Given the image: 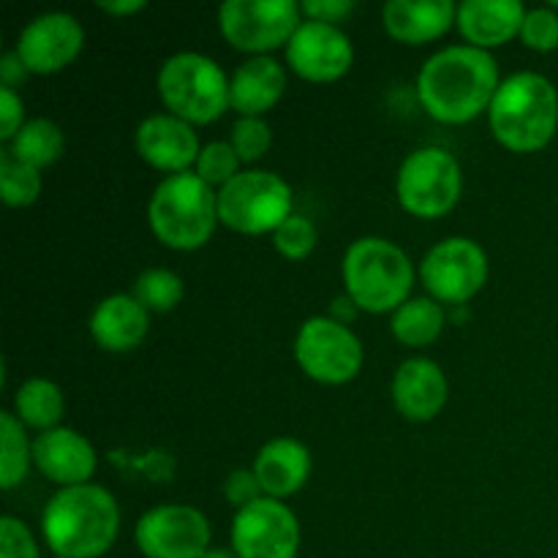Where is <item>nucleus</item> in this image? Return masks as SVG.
Here are the masks:
<instances>
[{"label":"nucleus","instance_id":"obj_18","mask_svg":"<svg viewBox=\"0 0 558 558\" xmlns=\"http://www.w3.org/2000/svg\"><path fill=\"white\" fill-rule=\"evenodd\" d=\"M450 385L439 363L428 357H412L398 365L392 376V401L398 412L412 423H428L445 409Z\"/></svg>","mask_w":558,"mask_h":558},{"label":"nucleus","instance_id":"obj_4","mask_svg":"<svg viewBox=\"0 0 558 558\" xmlns=\"http://www.w3.org/2000/svg\"><path fill=\"white\" fill-rule=\"evenodd\" d=\"M343 287L368 314H396L412 294L414 267L407 251L385 238H360L343 254Z\"/></svg>","mask_w":558,"mask_h":558},{"label":"nucleus","instance_id":"obj_34","mask_svg":"<svg viewBox=\"0 0 558 558\" xmlns=\"http://www.w3.org/2000/svg\"><path fill=\"white\" fill-rule=\"evenodd\" d=\"M0 558H38L36 539L20 518H0Z\"/></svg>","mask_w":558,"mask_h":558},{"label":"nucleus","instance_id":"obj_20","mask_svg":"<svg viewBox=\"0 0 558 558\" xmlns=\"http://www.w3.org/2000/svg\"><path fill=\"white\" fill-rule=\"evenodd\" d=\"M254 474L267 499L283 501L294 496L311 477V452L303 441L278 436L262 445L254 458Z\"/></svg>","mask_w":558,"mask_h":558},{"label":"nucleus","instance_id":"obj_31","mask_svg":"<svg viewBox=\"0 0 558 558\" xmlns=\"http://www.w3.org/2000/svg\"><path fill=\"white\" fill-rule=\"evenodd\" d=\"M240 156L234 153V147L229 142H210V145L202 147L199 158H196L194 172L205 180L210 189L221 191L223 185L232 183L240 174Z\"/></svg>","mask_w":558,"mask_h":558},{"label":"nucleus","instance_id":"obj_21","mask_svg":"<svg viewBox=\"0 0 558 558\" xmlns=\"http://www.w3.org/2000/svg\"><path fill=\"white\" fill-rule=\"evenodd\" d=\"M287 93V71L270 54L248 58L229 80V104L240 118H262Z\"/></svg>","mask_w":558,"mask_h":558},{"label":"nucleus","instance_id":"obj_36","mask_svg":"<svg viewBox=\"0 0 558 558\" xmlns=\"http://www.w3.org/2000/svg\"><path fill=\"white\" fill-rule=\"evenodd\" d=\"M25 125V104L16 96V90L0 85V140L9 145L20 129Z\"/></svg>","mask_w":558,"mask_h":558},{"label":"nucleus","instance_id":"obj_14","mask_svg":"<svg viewBox=\"0 0 558 558\" xmlns=\"http://www.w3.org/2000/svg\"><path fill=\"white\" fill-rule=\"evenodd\" d=\"M287 63L305 82H336L352 69L354 47L338 25L303 20L287 44Z\"/></svg>","mask_w":558,"mask_h":558},{"label":"nucleus","instance_id":"obj_23","mask_svg":"<svg viewBox=\"0 0 558 558\" xmlns=\"http://www.w3.org/2000/svg\"><path fill=\"white\" fill-rule=\"evenodd\" d=\"M150 330V314L134 294H109L90 316V336L101 349L114 354L134 352Z\"/></svg>","mask_w":558,"mask_h":558},{"label":"nucleus","instance_id":"obj_17","mask_svg":"<svg viewBox=\"0 0 558 558\" xmlns=\"http://www.w3.org/2000/svg\"><path fill=\"white\" fill-rule=\"evenodd\" d=\"M96 450L74 428H54L38 434L33 441V466L60 488L87 485L96 472Z\"/></svg>","mask_w":558,"mask_h":558},{"label":"nucleus","instance_id":"obj_38","mask_svg":"<svg viewBox=\"0 0 558 558\" xmlns=\"http://www.w3.org/2000/svg\"><path fill=\"white\" fill-rule=\"evenodd\" d=\"M31 76V69L25 65V60L14 52H5L3 58H0V85L3 87H11L14 90L16 85H22V82Z\"/></svg>","mask_w":558,"mask_h":558},{"label":"nucleus","instance_id":"obj_9","mask_svg":"<svg viewBox=\"0 0 558 558\" xmlns=\"http://www.w3.org/2000/svg\"><path fill=\"white\" fill-rule=\"evenodd\" d=\"M303 22L294 0H227L218 9V27L223 38L251 58L287 47Z\"/></svg>","mask_w":558,"mask_h":558},{"label":"nucleus","instance_id":"obj_11","mask_svg":"<svg viewBox=\"0 0 558 558\" xmlns=\"http://www.w3.org/2000/svg\"><path fill=\"white\" fill-rule=\"evenodd\" d=\"M420 278L436 303H469L488 281V256L474 240L447 238L423 256Z\"/></svg>","mask_w":558,"mask_h":558},{"label":"nucleus","instance_id":"obj_40","mask_svg":"<svg viewBox=\"0 0 558 558\" xmlns=\"http://www.w3.org/2000/svg\"><path fill=\"white\" fill-rule=\"evenodd\" d=\"M202 558H240V556L234 554V550H227V548H210Z\"/></svg>","mask_w":558,"mask_h":558},{"label":"nucleus","instance_id":"obj_32","mask_svg":"<svg viewBox=\"0 0 558 558\" xmlns=\"http://www.w3.org/2000/svg\"><path fill=\"white\" fill-rule=\"evenodd\" d=\"M229 145L234 147L240 161L254 163L259 161V158H265L267 150H270L272 131L270 125L265 123V118H238V123L232 125Z\"/></svg>","mask_w":558,"mask_h":558},{"label":"nucleus","instance_id":"obj_26","mask_svg":"<svg viewBox=\"0 0 558 558\" xmlns=\"http://www.w3.org/2000/svg\"><path fill=\"white\" fill-rule=\"evenodd\" d=\"M5 147H9L20 161L31 163V167L36 169H44L52 167V163L63 156L65 136L63 129H60L54 120L36 118L27 120L20 129V134H16Z\"/></svg>","mask_w":558,"mask_h":558},{"label":"nucleus","instance_id":"obj_16","mask_svg":"<svg viewBox=\"0 0 558 558\" xmlns=\"http://www.w3.org/2000/svg\"><path fill=\"white\" fill-rule=\"evenodd\" d=\"M136 150H140L142 161L150 163L153 169L180 174L191 172V167H196L202 145L194 125L174 118V114L161 112L150 114L140 123V129H136Z\"/></svg>","mask_w":558,"mask_h":558},{"label":"nucleus","instance_id":"obj_6","mask_svg":"<svg viewBox=\"0 0 558 558\" xmlns=\"http://www.w3.org/2000/svg\"><path fill=\"white\" fill-rule=\"evenodd\" d=\"M158 96L169 114L191 125H207L232 109L227 74L216 60L199 52H178L163 60Z\"/></svg>","mask_w":558,"mask_h":558},{"label":"nucleus","instance_id":"obj_1","mask_svg":"<svg viewBox=\"0 0 558 558\" xmlns=\"http://www.w3.org/2000/svg\"><path fill=\"white\" fill-rule=\"evenodd\" d=\"M494 54L477 47H447L425 60L417 96L425 112L447 125H461L488 112L499 90Z\"/></svg>","mask_w":558,"mask_h":558},{"label":"nucleus","instance_id":"obj_28","mask_svg":"<svg viewBox=\"0 0 558 558\" xmlns=\"http://www.w3.org/2000/svg\"><path fill=\"white\" fill-rule=\"evenodd\" d=\"M183 278L172 270H163V267L145 270L134 281V289H131L134 300L147 314H169V311H174L183 300Z\"/></svg>","mask_w":558,"mask_h":558},{"label":"nucleus","instance_id":"obj_41","mask_svg":"<svg viewBox=\"0 0 558 558\" xmlns=\"http://www.w3.org/2000/svg\"><path fill=\"white\" fill-rule=\"evenodd\" d=\"M54 558H60V556H54Z\"/></svg>","mask_w":558,"mask_h":558},{"label":"nucleus","instance_id":"obj_33","mask_svg":"<svg viewBox=\"0 0 558 558\" xmlns=\"http://www.w3.org/2000/svg\"><path fill=\"white\" fill-rule=\"evenodd\" d=\"M521 41L534 52H554V49H558V14L550 5L526 11Z\"/></svg>","mask_w":558,"mask_h":558},{"label":"nucleus","instance_id":"obj_30","mask_svg":"<svg viewBox=\"0 0 558 558\" xmlns=\"http://www.w3.org/2000/svg\"><path fill=\"white\" fill-rule=\"evenodd\" d=\"M316 243H319V232H316L314 221L305 216H292L281 223V227L272 232V245H276L278 254L289 262H300L305 256L314 254Z\"/></svg>","mask_w":558,"mask_h":558},{"label":"nucleus","instance_id":"obj_35","mask_svg":"<svg viewBox=\"0 0 558 558\" xmlns=\"http://www.w3.org/2000/svg\"><path fill=\"white\" fill-rule=\"evenodd\" d=\"M223 494H227V501L234 507V510H243V507L254 505V501L265 499L262 494V485L256 480L254 469H234L227 477V485H223Z\"/></svg>","mask_w":558,"mask_h":558},{"label":"nucleus","instance_id":"obj_13","mask_svg":"<svg viewBox=\"0 0 558 558\" xmlns=\"http://www.w3.org/2000/svg\"><path fill=\"white\" fill-rule=\"evenodd\" d=\"M232 550L240 558H298L300 521L283 501L259 499L234 512Z\"/></svg>","mask_w":558,"mask_h":558},{"label":"nucleus","instance_id":"obj_19","mask_svg":"<svg viewBox=\"0 0 558 558\" xmlns=\"http://www.w3.org/2000/svg\"><path fill=\"white\" fill-rule=\"evenodd\" d=\"M526 9L518 0H463L458 5V31L469 47L496 49L521 36Z\"/></svg>","mask_w":558,"mask_h":558},{"label":"nucleus","instance_id":"obj_3","mask_svg":"<svg viewBox=\"0 0 558 558\" xmlns=\"http://www.w3.org/2000/svg\"><path fill=\"white\" fill-rule=\"evenodd\" d=\"M496 142L512 153H537L556 136L558 93L554 82L534 71L501 80L488 109Z\"/></svg>","mask_w":558,"mask_h":558},{"label":"nucleus","instance_id":"obj_27","mask_svg":"<svg viewBox=\"0 0 558 558\" xmlns=\"http://www.w3.org/2000/svg\"><path fill=\"white\" fill-rule=\"evenodd\" d=\"M33 463V445L27 441L25 425L14 412H0V488L14 490L25 483Z\"/></svg>","mask_w":558,"mask_h":558},{"label":"nucleus","instance_id":"obj_25","mask_svg":"<svg viewBox=\"0 0 558 558\" xmlns=\"http://www.w3.org/2000/svg\"><path fill=\"white\" fill-rule=\"evenodd\" d=\"M390 330L403 347H428L445 330V308L434 298H409L392 314Z\"/></svg>","mask_w":558,"mask_h":558},{"label":"nucleus","instance_id":"obj_12","mask_svg":"<svg viewBox=\"0 0 558 558\" xmlns=\"http://www.w3.org/2000/svg\"><path fill=\"white\" fill-rule=\"evenodd\" d=\"M136 548L145 558H202L210 550V521L189 505H161L136 521Z\"/></svg>","mask_w":558,"mask_h":558},{"label":"nucleus","instance_id":"obj_7","mask_svg":"<svg viewBox=\"0 0 558 558\" xmlns=\"http://www.w3.org/2000/svg\"><path fill=\"white\" fill-rule=\"evenodd\" d=\"M289 216H292V185L267 169H245L218 191V218L232 232H276Z\"/></svg>","mask_w":558,"mask_h":558},{"label":"nucleus","instance_id":"obj_37","mask_svg":"<svg viewBox=\"0 0 558 558\" xmlns=\"http://www.w3.org/2000/svg\"><path fill=\"white\" fill-rule=\"evenodd\" d=\"M305 20L311 22H325V25H338L343 16H349L354 11L352 0H305L300 3Z\"/></svg>","mask_w":558,"mask_h":558},{"label":"nucleus","instance_id":"obj_29","mask_svg":"<svg viewBox=\"0 0 558 558\" xmlns=\"http://www.w3.org/2000/svg\"><path fill=\"white\" fill-rule=\"evenodd\" d=\"M41 169L20 161L9 147L0 150V194L9 207H31L41 196Z\"/></svg>","mask_w":558,"mask_h":558},{"label":"nucleus","instance_id":"obj_15","mask_svg":"<svg viewBox=\"0 0 558 558\" xmlns=\"http://www.w3.org/2000/svg\"><path fill=\"white\" fill-rule=\"evenodd\" d=\"M85 47V31L80 20L65 11L38 14L22 27L16 54L25 60L31 74H58L74 63Z\"/></svg>","mask_w":558,"mask_h":558},{"label":"nucleus","instance_id":"obj_10","mask_svg":"<svg viewBox=\"0 0 558 558\" xmlns=\"http://www.w3.org/2000/svg\"><path fill=\"white\" fill-rule=\"evenodd\" d=\"M294 360L319 385H347L363 368V343L341 322L314 316L294 338Z\"/></svg>","mask_w":558,"mask_h":558},{"label":"nucleus","instance_id":"obj_2","mask_svg":"<svg viewBox=\"0 0 558 558\" xmlns=\"http://www.w3.org/2000/svg\"><path fill=\"white\" fill-rule=\"evenodd\" d=\"M41 529L54 556L98 558L118 539V501L107 488L93 483L60 488L44 507Z\"/></svg>","mask_w":558,"mask_h":558},{"label":"nucleus","instance_id":"obj_39","mask_svg":"<svg viewBox=\"0 0 558 558\" xmlns=\"http://www.w3.org/2000/svg\"><path fill=\"white\" fill-rule=\"evenodd\" d=\"M98 9L109 16H131L136 11H145V0H98Z\"/></svg>","mask_w":558,"mask_h":558},{"label":"nucleus","instance_id":"obj_22","mask_svg":"<svg viewBox=\"0 0 558 558\" xmlns=\"http://www.w3.org/2000/svg\"><path fill=\"white\" fill-rule=\"evenodd\" d=\"M458 20L452 0H390L381 9V25L401 44H428L445 36Z\"/></svg>","mask_w":558,"mask_h":558},{"label":"nucleus","instance_id":"obj_24","mask_svg":"<svg viewBox=\"0 0 558 558\" xmlns=\"http://www.w3.org/2000/svg\"><path fill=\"white\" fill-rule=\"evenodd\" d=\"M65 412V398L54 381L49 379H27L14 392V414L22 425L36 428L41 434L60 428V420Z\"/></svg>","mask_w":558,"mask_h":558},{"label":"nucleus","instance_id":"obj_8","mask_svg":"<svg viewBox=\"0 0 558 558\" xmlns=\"http://www.w3.org/2000/svg\"><path fill=\"white\" fill-rule=\"evenodd\" d=\"M398 202L414 218H441L461 202L463 172L452 153L423 147L409 153L398 169Z\"/></svg>","mask_w":558,"mask_h":558},{"label":"nucleus","instance_id":"obj_5","mask_svg":"<svg viewBox=\"0 0 558 558\" xmlns=\"http://www.w3.org/2000/svg\"><path fill=\"white\" fill-rule=\"evenodd\" d=\"M218 194L196 172L169 174L153 191L147 223L167 248L196 251L218 227Z\"/></svg>","mask_w":558,"mask_h":558}]
</instances>
